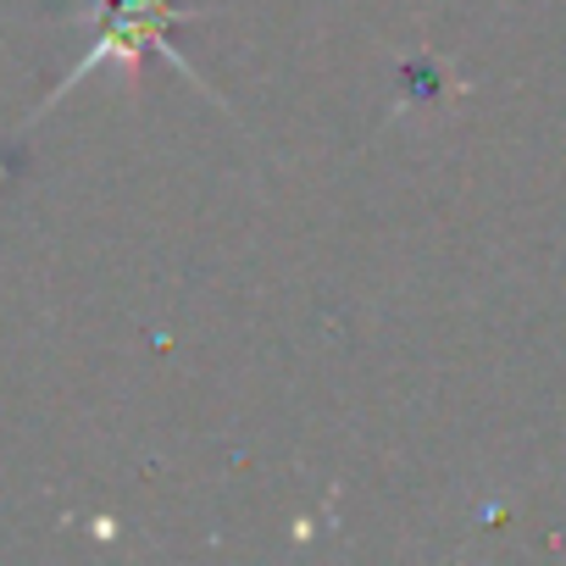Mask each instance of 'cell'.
I'll return each instance as SVG.
<instances>
[{"mask_svg": "<svg viewBox=\"0 0 566 566\" xmlns=\"http://www.w3.org/2000/svg\"><path fill=\"white\" fill-rule=\"evenodd\" d=\"M189 18H206L200 7H178V0H90V12H84V23H90V51L73 62V73L45 95V106H56L67 90H78L95 67H106V62H123V67H139V56L145 51H161L195 90H206V78H200V67L178 51V23H189Z\"/></svg>", "mask_w": 566, "mask_h": 566, "instance_id": "cell-1", "label": "cell"}]
</instances>
